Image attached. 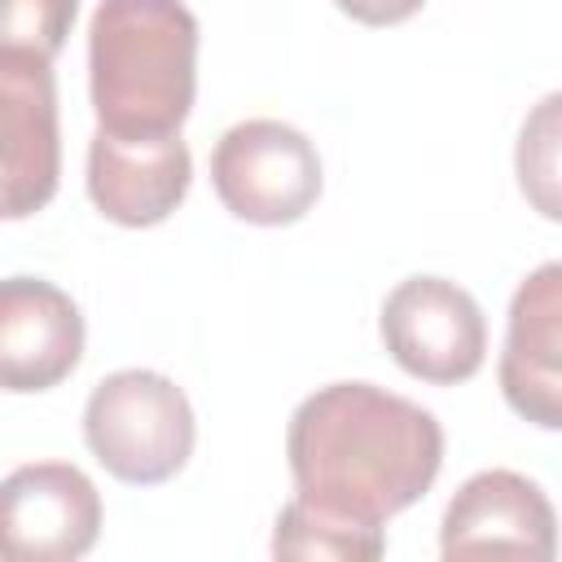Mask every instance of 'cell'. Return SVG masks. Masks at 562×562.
Returning a JSON list of instances; mask_svg holds the SVG:
<instances>
[{"label": "cell", "instance_id": "1", "mask_svg": "<svg viewBox=\"0 0 562 562\" xmlns=\"http://www.w3.org/2000/svg\"><path fill=\"white\" fill-rule=\"evenodd\" d=\"M285 457L299 501L360 527H382L439 479L443 426L430 408L386 386L329 382L290 413Z\"/></svg>", "mask_w": 562, "mask_h": 562}, {"label": "cell", "instance_id": "7", "mask_svg": "<svg viewBox=\"0 0 562 562\" xmlns=\"http://www.w3.org/2000/svg\"><path fill=\"white\" fill-rule=\"evenodd\" d=\"M101 536V492L70 461H31L0 479V562H75Z\"/></svg>", "mask_w": 562, "mask_h": 562}, {"label": "cell", "instance_id": "13", "mask_svg": "<svg viewBox=\"0 0 562 562\" xmlns=\"http://www.w3.org/2000/svg\"><path fill=\"white\" fill-rule=\"evenodd\" d=\"M79 0H0V53H35L53 61L66 48Z\"/></svg>", "mask_w": 562, "mask_h": 562}, {"label": "cell", "instance_id": "14", "mask_svg": "<svg viewBox=\"0 0 562 562\" xmlns=\"http://www.w3.org/2000/svg\"><path fill=\"white\" fill-rule=\"evenodd\" d=\"M553 149H558V92H549V97L540 101V110L522 123V136H518V184H522V193L540 206L544 220H558Z\"/></svg>", "mask_w": 562, "mask_h": 562}, {"label": "cell", "instance_id": "3", "mask_svg": "<svg viewBox=\"0 0 562 562\" xmlns=\"http://www.w3.org/2000/svg\"><path fill=\"white\" fill-rule=\"evenodd\" d=\"M193 439L189 395L158 369H119L101 378L83 404L88 452L132 487L176 479L193 457Z\"/></svg>", "mask_w": 562, "mask_h": 562}, {"label": "cell", "instance_id": "4", "mask_svg": "<svg viewBox=\"0 0 562 562\" xmlns=\"http://www.w3.org/2000/svg\"><path fill=\"white\" fill-rule=\"evenodd\" d=\"M211 184L228 215L263 228L303 220L321 198L316 145L281 119L233 123L211 149Z\"/></svg>", "mask_w": 562, "mask_h": 562}, {"label": "cell", "instance_id": "11", "mask_svg": "<svg viewBox=\"0 0 562 562\" xmlns=\"http://www.w3.org/2000/svg\"><path fill=\"white\" fill-rule=\"evenodd\" d=\"M193 158L180 136L158 140H119L92 132L88 140V198L92 206L123 228L162 224L189 193Z\"/></svg>", "mask_w": 562, "mask_h": 562}, {"label": "cell", "instance_id": "12", "mask_svg": "<svg viewBox=\"0 0 562 562\" xmlns=\"http://www.w3.org/2000/svg\"><path fill=\"white\" fill-rule=\"evenodd\" d=\"M272 553L277 558H303V562H373L386 553L382 527H360L347 518H334L307 501H285L272 527Z\"/></svg>", "mask_w": 562, "mask_h": 562}, {"label": "cell", "instance_id": "5", "mask_svg": "<svg viewBox=\"0 0 562 562\" xmlns=\"http://www.w3.org/2000/svg\"><path fill=\"white\" fill-rule=\"evenodd\" d=\"M391 360L430 386L470 382L487 356V321L470 290L448 277L400 281L378 316Z\"/></svg>", "mask_w": 562, "mask_h": 562}, {"label": "cell", "instance_id": "2", "mask_svg": "<svg viewBox=\"0 0 562 562\" xmlns=\"http://www.w3.org/2000/svg\"><path fill=\"white\" fill-rule=\"evenodd\" d=\"M97 132L180 136L198 97V18L184 0H101L88 22Z\"/></svg>", "mask_w": 562, "mask_h": 562}, {"label": "cell", "instance_id": "9", "mask_svg": "<svg viewBox=\"0 0 562 562\" xmlns=\"http://www.w3.org/2000/svg\"><path fill=\"white\" fill-rule=\"evenodd\" d=\"M83 312L44 277L0 281V391L40 395L83 360Z\"/></svg>", "mask_w": 562, "mask_h": 562}, {"label": "cell", "instance_id": "6", "mask_svg": "<svg viewBox=\"0 0 562 562\" xmlns=\"http://www.w3.org/2000/svg\"><path fill=\"white\" fill-rule=\"evenodd\" d=\"M61 180L53 61L0 53V220H31Z\"/></svg>", "mask_w": 562, "mask_h": 562}, {"label": "cell", "instance_id": "15", "mask_svg": "<svg viewBox=\"0 0 562 562\" xmlns=\"http://www.w3.org/2000/svg\"><path fill=\"white\" fill-rule=\"evenodd\" d=\"M334 4L360 26H400L413 13H422L426 0H334Z\"/></svg>", "mask_w": 562, "mask_h": 562}, {"label": "cell", "instance_id": "10", "mask_svg": "<svg viewBox=\"0 0 562 562\" xmlns=\"http://www.w3.org/2000/svg\"><path fill=\"white\" fill-rule=\"evenodd\" d=\"M505 404L540 426H562V263H540L509 299L505 351H501Z\"/></svg>", "mask_w": 562, "mask_h": 562}, {"label": "cell", "instance_id": "8", "mask_svg": "<svg viewBox=\"0 0 562 562\" xmlns=\"http://www.w3.org/2000/svg\"><path fill=\"white\" fill-rule=\"evenodd\" d=\"M558 518L544 487L518 470H479L470 474L443 509L439 553L443 558H553Z\"/></svg>", "mask_w": 562, "mask_h": 562}]
</instances>
